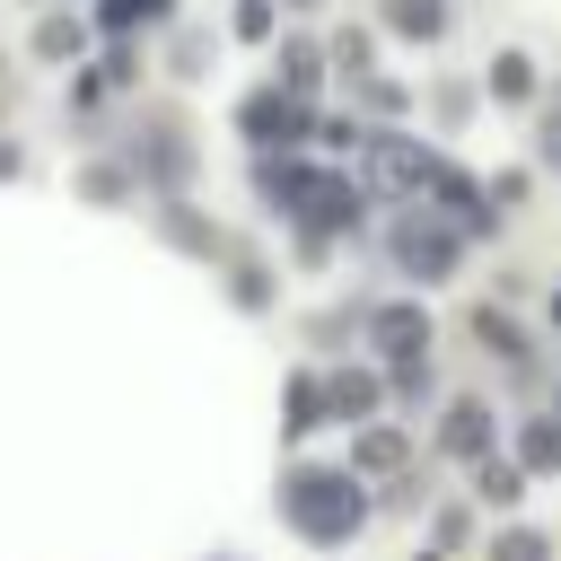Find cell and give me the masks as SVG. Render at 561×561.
<instances>
[{"instance_id": "2", "label": "cell", "mask_w": 561, "mask_h": 561, "mask_svg": "<svg viewBox=\"0 0 561 561\" xmlns=\"http://www.w3.org/2000/svg\"><path fill=\"white\" fill-rule=\"evenodd\" d=\"M386 254H394L403 280H447V272L465 263V228L438 219V210H403V219L386 228Z\"/></svg>"}, {"instance_id": "11", "label": "cell", "mask_w": 561, "mask_h": 561, "mask_svg": "<svg viewBox=\"0 0 561 561\" xmlns=\"http://www.w3.org/2000/svg\"><path fill=\"white\" fill-rule=\"evenodd\" d=\"M482 561H561V543H552V535H543V526H500V535H491V552H482Z\"/></svg>"}, {"instance_id": "3", "label": "cell", "mask_w": 561, "mask_h": 561, "mask_svg": "<svg viewBox=\"0 0 561 561\" xmlns=\"http://www.w3.org/2000/svg\"><path fill=\"white\" fill-rule=\"evenodd\" d=\"M359 333H368V351H377L386 368H403V359H430V316H421L412 298H386V307H368V316H359Z\"/></svg>"}, {"instance_id": "6", "label": "cell", "mask_w": 561, "mask_h": 561, "mask_svg": "<svg viewBox=\"0 0 561 561\" xmlns=\"http://www.w3.org/2000/svg\"><path fill=\"white\" fill-rule=\"evenodd\" d=\"M438 447H447V456H465V465H482V456H491V403H473V394H465V403H447Z\"/></svg>"}, {"instance_id": "12", "label": "cell", "mask_w": 561, "mask_h": 561, "mask_svg": "<svg viewBox=\"0 0 561 561\" xmlns=\"http://www.w3.org/2000/svg\"><path fill=\"white\" fill-rule=\"evenodd\" d=\"M158 228H167V245H184V254H219V228H210V219H193L184 202H167V210H158Z\"/></svg>"}, {"instance_id": "17", "label": "cell", "mask_w": 561, "mask_h": 561, "mask_svg": "<svg viewBox=\"0 0 561 561\" xmlns=\"http://www.w3.org/2000/svg\"><path fill=\"white\" fill-rule=\"evenodd\" d=\"M491 88H500V96H508V105H517V96H526V88H535V70H526V61H517V53H500V61H491Z\"/></svg>"}, {"instance_id": "1", "label": "cell", "mask_w": 561, "mask_h": 561, "mask_svg": "<svg viewBox=\"0 0 561 561\" xmlns=\"http://www.w3.org/2000/svg\"><path fill=\"white\" fill-rule=\"evenodd\" d=\"M272 508H280V526H289L298 543H316V552H342V543H359V526H368L359 473H351V465H316V456L280 473Z\"/></svg>"}, {"instance_id": "14", "label": "cell", "mask_w": 561, "mask_h": 561, "mask_svg": "<svg viewBox=\"0 0 561 561\" xmlns=\"http://www.w3.org/2000/svg\"><path fill=\"white\" fill-rule=\"evenodd\" d=\"M386 18H394L412 44H438V35H447V9H438V0H386Z\"/></svg>"}, {"instance_id": "19", "label": "cell", "mask_w": 561, "mask_h": 561, "mask_svg": "<svg viewBox=\"0 0 561 561\" xmlns=\"http://www.w3.org/2000/svg\"><path fill=\"white\" fill-rule=\"evenodd\" d=\"M280 70H289V96H298V88L316 79V53H307V44H289V53H280Z\"/></svg>"}, {"instance_id": "4", "label": "cell", "mask_w": 561, "mask_h": 561, "mask_svg": "<svg viewBox=\"0 0 561 561\" xmlns=\"http://www.w3.org/2000/svg\"><path fill=\"white\" fill-rule=\"evenodd\" d=\"M131 167H140L158 193H184V175H193V140H184L175 123H149V131L131 140Z\"/></svg>"}, {"instance_id": "5", "label": "cell", "mask_w": 561, "mask_h": 561, "mask_svg": "<svg viewBox=\"0 0 561 561\" xmlns=\"http://www.w3.org/2000/svg\"><path fill=\"white\" fill-rule=\"evenodd\" d=\"M237 123H245V140H263V149H272V140H298V131H307V105H298L289 88H254Z\"/></svg>"}, {"instance_id": "10", "label": "cell", "mask_w": 561, "mask_h": 561, "mask_svg": "<svg viewBox=\"0 0 561 561\" xmlns=\"http://www.w3.org/2000/svg\"><path fill=\"white\" fill-rule=\"evenodd\" d=\"M394 465H403V430L394 421H377V430L351 438V473H394Z\"/></svg>"}, {"instance_id": "20", "label": "cell", "mask_w": 561, "mask_h": 561, "mask_svg": "<svg viewBox=\"0 0 561 561\" xmlns=\"http://www.w3.org/2000/svg\"><path fill=\"white\" fill-rule=\"evenodd\" d=\"M88 202H123V167H88Z\"/></svg>"}, {"instance_id": "9", "label": "cell", "mask_w": 561, "mask_h": 561, "mask_svg": "<svg viewBox=\"0 0 561 561\" xmlns=\"http://www.w3.org/2000/svg\"><path fill=\"white\" fill-rule=\"evenodd\" d=\"M473 500H482V508H517V500H526V465L482 456V465H473Z\"/></svg>"}, {"instance_id": "16", "label": "cell", "mask_w": 561, "mask_h": 561, "mask_svg": "<svg viewBox=\"0 0 561 561\" xmlns=\"http://www.w3.org/2000/svg\"><path fill=\"white\" fill-rule=\"evenodd\" d=\"M79 44H88V26H79V18H44V35H35V53H44V61H61V53H79Z\"/></svg>"}, {"instance_id": "7", "label": "cell", "mask_w": 561, "mask_h": 561, "mask_svg": "<svg viewBox=\"0 0 561 561\" xmlns=\"http://www.w3.org/2000/svg\"><path fill=\"white\" fill-rule=\"evenodd\" d=\"M280 412H289V421H280L289 438H316V430L333 421V403H324V377H316V368H298V377H289V394H280Z\"/></svg>"}, {"instance_id": "13", "label": "cell", "mask_w": 561, "mask_h": 561, "mask_svg": "<svg viewBox=\"0 0 561 561\" xmlns=\"http://www.w3.org/2000/svg\"><path fill=\"white\" fill-rule=\"evenodd\" d=\"M517 465L526 473H561V421H526L517 430Z\"/></svg>"}, {"instance_id": "15", "label": "cell", "mask_w": 561, "mask_h": 561, "mask_svg": "<svg viewBox=\"0 0 561 561\" xmlns=\"http://www.w3.org/2000/svg\"><path fill=\"white\" fill-rule=\"evenodd\" d=\"M473 333H482V351H500V359H526V342H517V324H508L500 307H482V316H473Z\"/></svg>"}, {"instance_id": "22", "label": "cell", "mask_w": 561, "mask_h": 561, "mask_svg": "<svg viewBox=\"0 0 561 561\" xmlns=\"http://www.w3.org/2000/svg\"><path fill=\"white\" fill-rule=\"evenodd\" d=\"M219 561H245V552H219Z\"/></svg>"}, {"instance_id": "18", "label": "cell", "mask_w": 561, "mask_h": 561, "mask_svg": "<svg viewBox=\"0 0 561 561\" xmlns=\"http://www.w3.org/2000/svg\"><path fill=\"white\" fill-rule=\"evenodd\" d=\"M228 289H237V307H272V272H263V263H237Z\"/></svg>"}, {"instance_id": "8", "label": "cell", "mask_w": 561, "mask_h": 561, "mask_svg": "<svg viewBox=\"0 0 561 561\" xmlns=\"http://www.w3.org/2000/svg\"><path fill=\"white\" fill-rule=\"evenodd\" d=\"M377 394H386V386H377L368 368H333V377H324V403H333V421H368V412H377Z\"/></svg>"}, {"instance_id": "21", "label": "cell", "mask_w": 561, "mask_h": 561, "mask_svg": "<svg viewBox=\"0 0 561 561\" xmlns=\"http://www.w3.org/2000/svg\"><path fill=\"white\" fill-rule=\"evenodd\" d=\"M552 324H561V289H552Z\"/></svg>"}]
</instances>
